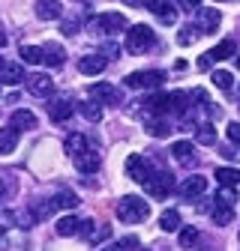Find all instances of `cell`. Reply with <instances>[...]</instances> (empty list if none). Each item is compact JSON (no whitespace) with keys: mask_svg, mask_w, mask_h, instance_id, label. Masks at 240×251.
I'll list each match as a JSON object with an SVG mask.
<instances>
[{"mask_svg":"<svg viewBox=\"0 0 240 251\" xmlns=\"http://www.w3.org/2000/svg\"><path fill=\"white\" fill-rule=\"evenodd\" d=\"M198 33H201L198 27H183V30L177 33V42H180V45H192V42L198 39Z\"/></svg>","mask_w":240,"mask_h":251,"instance_id":"cell-38","label":"cell"},{"mask_svg":"<svg viewBox=\"0 0 240 251\" xmlns=\"http://www.w3.org/2000/svg\"><path fill=\"white\" fill-rule=\"evenodd\" d=\"M207 192V179L201 176V174H192V176H186L183 182H180V195H183V198H201Z\"/></svg>","mask_w":240,"mask_h":251,"instance_id":"cell-11","label":"cell"},{"mask_svg":"<svg viewBox=\"0 0 240 251\" xmlns=\"http://www.w3.org/2000/svg\"><path fill=\"white\" fill-rule=\"evenodd\" d=\"M90 96H93L96 102H102V105H120L117 102V90L111 84H93L90 87Z\"/></svg>","mask_w":240,"mask_h":251,"instance_id":"cell-18","label":"cell"},{"mask_svg":"<svg viewBox=\"0 0 240 251\" xmlns=\"http://www.w3.org/2000/svg\"><path fill=\"white\" fill-rule=\"evenodd\" d=\"M210 215H213V222L219 225V227H225V225H231L234 222V206H228V203H213V209H210Z\"/></svg>","mask_w":240,"mask_h":251,"instance_id":"cell-23","label":"cell"},{"mask_svg":"<svg viewBox=\"0 0 240 251\" xmlns=\"http://www.w3.org/2000/svg\"><path fill=\"white\" fill-rule=\"evenodd\" d=\"M63 147H66V155H69V159H75V155H81L84 150H90V141H87L81 132H75V135H69V138H66V144H63Z\"/></svg>","mask_w":240,"mask_h":251,"instance_id":"cell-21","label":"cell"},{"mask_svg":"<svg viewBox=\"0 0 240 251\" xmlns=\"http://www.w3.org/2000/svg\"><path fill=\"white\" fill-rule=\"evenodd\" d=\"M210 63H213V60H210V57H207V54H204V57H201V60H198V69H210Z\"/></svg>","mask_w":240,"mask_h":251,"instance_id":"cell-44","label":"cell"},{"mask_svg":"<svg viewBox=\"0 0 240 251\" xmlns=\"http://www.w3.org/2000/svg\"><path fill=\"white\" fill-rule=\"evenodd\" d=\"M216 201H219V203H228V206H234V201H237V198H234V188H225V185H222V192L216 195Z\"/></svg>","mask_w":240,"mask_h":251,"instance_id":"cell-40","label":"cell"},{"mask_svg":"<svg viewBox=\"0 0 240 251\" xmlns=\"http://www.w3.org/2000/svg\"><path fill=\"white\" fill-rule=\"evenodd\" d=\"M42 60H45L42 48H36V45H21V63H30V66H36V63H42Z\"/></svg>","mask_w":240,"mask_h":251,"instance_id":"cell-31","label":"cell"},{"mask_svg":"<svg viewBox=\"0 0 240 251\" xmlns=\"http://www.w3.org/2000/svg\"><path fill=\"white\" fill-rule=\"evenodd\" d=\"M216 182L225 185V188H234V185H240V171H234V168H216Z\"/></svg>","mask_w":240,"mask_h":251,"instance_id":"cell-28","label":"cell"},{"mask_svg":"<svg viewBox=\"0 0 240 251\" xmlns=\"http://www.w3.org/2000/svg\"><path fill=\"white\" fill-rule=\"evenodd\" d=\"M171 111H177V114H186V111H189V93H183V90H174V93H171Z\"/></svg>","mask_w":240,"mask_h":251,"instance_id":"cell-32","label":"cell"},{"mask_svg":"<svg viewBox=\"0 0 240 251\" xmlns=\"http://www.w3.org/2000/svg\"><path fill=\"white\" fill-rule=\"evenodd\" d=\"M144 108H147V114H168L171 111V93L168 96H150Z\"/></svg>","mask_w":240,"mask_h":251,"instance_id":"cell-25","label":"cell"},{"mask_svg":"<svg viewBox=\"0 0 240 251\" xmlns=\"http://www.w3.org/2000/svg\"><path fill=\"white\" fill-rule=\"evenodd\" d=\"M147 132L153 135V138H165V135L171 132V126H168L165 120H150V123H147Z\"/></svg>","mask_w":240,"mask_h":251,"instance_id":"cell-36","label":"cell"},{"mask_svg":"<svg viewBox=\"0 0 240 251\" xmlns=\"http://www.w3.org/2000/svg\"><path fill=\"white\" fill-rule=\"evenodd\" d=\"M51 203H54V209H75L78 206V195L75 192H60V195L51 198Z\"/></svg>","mask_w":240,"mask_h":251,"instance_id":"cell-30","label":"cell"},{"mask_svg":"<svg viewBox=\"0 0 240 251\" xmlns=\"http://www.w3.org/2000/svg\"><path fill=\"white\" fill-rule=\"evenodd\" d=\"M126 15L123 12H102L93 18V30H99V33H120V30H126Z\"/></svg>","mask_w":240,"mask_h":251,"instance_id":"cell-4","label":"cell"},{"mask_svg":"<svg viewBox=\"0 0 240 251\" xmlns=\"http://www.w3.org/2000/svg\"><path fill=\"white\" fill-rule=\"evenodd\" d=\"M42 54H45V60H42V63H48V66H60V63L66 60L63 48H60L57 42H48V45H42Z\"/></svg>","mask_w":240,"mask_h":251,"instance_id":"cell-24","label":"cell"},{"mask_svg":"<svg viewBox=\"0 0 240 251\" xmlns=\"http://www.w3.org/2000/svg\"><path fill=\"white\" fill-rule=\"evenodd\" d=\"M27 90L33 93V96H42V99H48L51 93H54V81L48 78V75H42V72H33V75H27Z\"/></svg>","mask_w":240,"mask_h":251,"instance_id":"cell-7","label":"cell"},{"mask_svg":"<svg viewBox=\"0 0 240 251\" xmlns=\"http://www.w3.org/2000/svg\"><path fill=\"white\" fill-rule=\"evenodd\" d=\"M15 147H18V129H12V126L0 129V155H9Z\"/></svg>","mask_w":240,"mask_h":251,"instance_id":"cell-22","label":"cell"},{"mask_svg":"<svg viewBox=\"0 0 240 251\" xmlns=\"http://www.w3.org/2000/svg\"><path fill=\"white\" fill-rule=\"evenodd\" d=\"M198 242V230L195 227H180V245L183 248H192Z\"/></svg>","mask_w":240,"mask_h":251,"instance_id":"cell-39","label":"cell"},{"mask_svg":"<svg viewBox=\"0 0 240 251\" xmlns=\"http://www.w3.org/2000/svg\"><path fill=\"white\" fill-rule=\"evenodd\" d=\"M99 251H126L123 245H108V248H99Z\"/></svg>","mask_w":240,"mask_h":251,"instance_id":"cell-45","label":"cell"},{"mask_svg":"<svg viewBox=\"0 0 240 251\" xmlns=\"http://www.w3.org/2000/svg\"><path fill=\"white\" fill-rule=\"evenodd\" d=\"M159 227H162L165 233L180 230V212H177V209H165V212L159 215Z\"/></svg>","mask_w":240,"mask_h":251,"instance_id":"cell-27","label":"cell"},{"mask_svg":"<svg viewBox=\"0 0 240 251\" xmlns=\"http://www.w3.org/2000/svg\"><path fill=\"white\" fill-rule=\"evenodd\" d=\"M105 69V57L102 54H84L78 60V72L81 75H99Z\"/></svg>","mask_w":240,"mask_h":251,"instance_id":"cell-13","label":"cell"},{"mask_svg":"<svg viewBox=\"0 0 240 251\" xmlns=\"http://www.w3.org/2000/svg\"><path fill=\"white\" fill-rule=\"evenodd\" d=\"M33 12H36L39 21H57L60 15H63V6H60L57 0H36Z\"/></svg>","mask_w":240,"mask_h":251,"instance_id":"cell-12","label":"cell"},{"mask_svg":"<svg viewBox=\"0 0 240 251\" xmlns=\"http://www.w3.org/2000/svg\"><path fill=\"white\" fill-rule=\"evenodd\" d=\"M147 215H150V206L144 198L138 195H123L117 203V218L120 222H126V225H138V222H147Z\"/></svg>","mask_w":240,"mask_h":251,"instance_id":"cell-1","label":"cell"},{"mask_svg":"<svg viewBox=\"0 0 240 251\" xmlns=\"http://www.w3.org/2000/svg\"><path fill=\"white\" fill-rule=\"evenodd\" d=\"M234 51H237V45H234L231 39H222V42H219L216 48H210V51H207V57L216 63V60H228V57H231Z\"/></svg>","mask_w":240,"mask_h":251,"instance_id":"cell-26","label":"cell"},{"mask_svg":"<svg viewBox=\"0 0 240 251\" xmlns=\"http://www.w3.org/2000/svg\"><path fill=\"white\" fill-rule=\"evenodd\" d=\"M81 222L84 218H78V215H63L57 222V233L60 236H75V233H81Z\"/></svg>","mask_w":240,"mask_h":251,"instance_id":"cell-20","label":"cell"},{"mask_svg":"<svg viewBox=\"0 0 240 251\" xmlns=\"http://www.w3.org/2000/svg\"><path fill=\"white\" fill-rule=\"evenodd\" d=\"M171 188H174V176H171L168 171H153V174L147 176V182H144V192H147L150 198H156V201L168 198Z\"/></svg>","mask_w":240,"mask_h":251,"instance_id":"cell-3","label":"cell"},{"mask_svg":"<svg viewBox=\"0 0 240 251\" xmlns=\"http://www.w3.org/2000/svg\"><path fill=\"white\" fill-rule=\"evenodd\" d=\"M195 141H198V144H216V129H213L210 123H201L198 132H195Z\"/></svg>","mask_w":240,"mask_h":251,"instance_id":"cell-34","label":"cell"},{"mask_svg":"<svg viewBox=\"0 0 240 251\" xmlns=\"http://www.w3.org/2000/svg\"><path fill=\"white\" fill-rule=\"evenodd\" d=\"M237 66H240V57H237Z\"/></svg>","mask_w":240,"mask_h":251,"instance_id":"cell-46","label":"cell"},{"mask_svg":"<svg viewBox=\"0 0 240 251\" xmlns=\"http://www.w3.org/2000/svg\"><path fill=\"white\" fill-rule=\"evenodd\" d=\"M12 129H18V132H30V129H36V114H33V111L18 108V111L12 114Z\"/></svg>","mask_w":240,"mask_h":251,"instance_id":"cell-19","label":"cell"},{"mask_svg":"<svg viewBox=\"0 0 240 251\" xmlns=\"http://www.w3.org/2000/svg\"><path fill=\"white\" fill-rule=\"evenodd\" d=\"M162 72L159 69H150V72H132L129 78H126V87H132V90H144V87H159L162 84Z\"/></svg>","mask_w":240,"mask_h":251,"instance_id":"cell-6","label":"cell"},{"mask_svg":"<svg viewBox=\"0 0 240 251\" xmlns=\"http://www.w3.org/2000/svg\"><path fill=\"white\" fill-rule=\"evenodd\" d=\"M0 81H3V84H21V81H27L24 66H21V63H0Z\"/></svg>","mask_w":240,"mask_h":251,"instance_id":"cell-14","label":"cell"},{"mask_svg":"<svg viewBox=\"0 0 240 251\" xmlns=\"http://www.w3.org/2000/svg\"><path fill=\"white\" fill-rule=\"evenodd\" d=\"M126 174L135 179V182H147V176L150 174H153V171H150V165H147V159H144V155H138V152H132L129 155V159H126Z\"/></svg>","mask_w":240,"mask_h":251,"instance_id":"cell-8","label":"cell"},{"mask_svg":"<svg viewBox=\"0 0 240 251\" xmlns=\"http://www.w3.org/2000/svg\"><path fill=\"white\" fill-rule=\"evenodd\" d=\"M63 33H66V36L78 33V21H66V24H63Z\"/></svg>","mask_w":240,"mask_h":251,"instance_id":"cell-43","label":"cell"},{"mask_svg":"<svg viewBox=\"0 0 240 251\" xmlns=\"http://www.w3.org/2000/svg\"><path fill=\"white\" fill-rule=\"evenodd\" d=\"M78 111H81V117L90 120V123H99V120H102V105H99V102H78Z\"/></svg>","mask_w":240,"mask_h":251,"instance_id":"cell-29","label":"cell"},{"mask_svg":"<svg viewBox=\"0 0 240 251\" xmlns=\"http://www.w3.org/2000/svg\"><path fill=\"white\" fill-rule=\"evenodd\" d=\"M18 212H12V209H0V230H9V227H15V225H21L18 222Z\"/></svg>","mask_w":240,"mask_h":251,"instance_id":"cell-37","label":"cell"},{"mask_svg":"<svg viewBox=\"0 0 240 251\" xmlns=\"http://www.w3.org/2000/svg\"><path fill=\"white\" fill-rule=\"evenodd\" d=\"M48 117L54 123H66L72 117V102L69 99H57V102H48Z\"/></svg>","mask_w":240,"mask_h":251,"instance_id":"cell-17","label":"cell"},{"mask_svg":"<svg viewBox=\"0 0 240 251\" xmlns=\"http://www.w3.org/2000/svg\"><path fill=\"white\" fill-rule=\"evenodd\" d=\"M81 236H84L90 245H102V242L111 236V227H108V225H96V222H90V218H84V222H81Z\"/></svg>","mask_w":240,"mask_h":251,"instance_id":"cell-5","label":"cell"},{"mask_svg":"<svg viewBox=\"0 0 240 251\" xmlns=\"http://www.w3.org/2000/svg\"><path fill=\"white\" fill-rule=\"evenodd\" d=\"M177 6L183 12H198L201 9V0H177Z\"/></svg>","mask_w":240,"mask_h":251,"instance_id":"cell-41","label":"cell"},{"mask_svg":"<svg viewBox=\"0 0 240 251\" xmlns=\"http://www.w3.org/2000/svg\"><path fill=\"white\" fill-rule=\"evenodd\" d=\"M210 81H213L219 90H231V87H234V78H231V72H225V69L213 72V75H210Z\"/></svg>","mask_w":240,"mask_h":251,"instance_id":"cell-35","label":"cell"},{"mask_svg":"<svg viewBox=\"0 0 240 251\" xmlns=\"http://www.w3.org/2000/svg\"><path fill=\"white\" fill-rule=\"evenodd\" d=\"M15 185H18L15 174H0V198H12L15 195Z\"/></svg>","mask_w":240,"mask_h":251,"instance_id":"cell-33","label":"cell"},{"mask_svg":"<svg viewBox=\"0 0 240 251\" xmlns=\"http://www.w3.org/2000/svg\"><path fill=\"white\" fill-rule=\"evenodd\" d=\"M219 21H222V15H219L216 6H201L198 9V30L201 33H216Z\"/></svg>","mask_w":240,"mask_h":251,"instance_id":"cell-9","label":"cell"},{"mask_svg":"<svg viewBox=\"0 0 240 251\" xmlns=\"http://www.w3.org/2000/svg\"><path fill=\"white\" fill-rule=\"evenodd\" d=\"M153 42H156V33L147 24H132L126 30V51L129 54H144L153 48Z\"/></svg>","mask_w":240,"mask_h":251,"instance_id":"cell-2","label":"cell"},{"mask_svg":"<svg viewBox=\"0 0 240 251\" xmlns=\"http://www.w3.org/2000/svg\"><path fill=\"white\" fill-rule=\"evenodd\" d=\"M228 138L231 144H240V123H228Z\"/></svg>","mask_w":240,"mask_h":251,"instance_id":"cell-42","label":"cell"},{"mask_svg":"<svg viewBox=\"0 0 240 251\" xmlns=\"http://www.w3.org/2000/svg\"><path fill=\"white\" fill-rule=\"evenodd\" d=\"M75 168L81 171V174H96V168H99V155H96V150L90 147V150H84L81 155H75Z\"/></svg>","mask_w":240,"mask_h":251,"instance_id":"cell-15","label":"cell"},{"mask_svg":"<svg viewBox=\"0 0 240 251\" xmlns=\"http://www.w3.org/2000/svg\"><path fill=\"white\" fill-rule=\"evenodd\" d=\"M150 3V9H153V15L159 18V21H165V24H174L177 21V3L174 0H147Z\"/></svg>","mask_w":240,"mask_h":251,"instance_id":"cell-10","label":"cell"},{"mask_svg":"<svg viewBox=\"0 0 240 251\" xmlns=\"http://www.w3.org/2000/svg\"><path fill=\"white\" fill-rule=\"evenodd\" d=\"M171 155L183 165V168H192L195 165V150H192V144L189 141H177L174 147H171Z\"/></svg>","mask_w":240,"mask_h":251,"instance_id":"cell-16","label":"cell"}]
</instances>
